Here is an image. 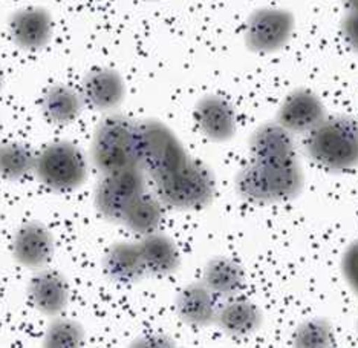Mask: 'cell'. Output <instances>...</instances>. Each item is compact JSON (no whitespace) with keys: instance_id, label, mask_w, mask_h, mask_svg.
Returning a JSON list of instances; mask_svg holds the SVG:
<instances>
[{"instance_id":"5b68a950","label":"cell","mask_w":358,"mask_h":348,"mask_svg":"<svg viewBox=\"0 0 358 348\" xmlns=\"http://www.w3.org/2000/svg\"><path fill=\"white\" fill-rule=\"evenodd\" d=\"M155 184L161 203L178 210L204 209L213 201L216 193L213 171L202 161L193 158Z\"/></svg>"},{"instance_id":"3957f363","label":"cell","mask_w":358,"mask_h":348,"mask_svg":"<svg viewBox=\"0 0 358 348\" xmlns=\"http://www.w3.org/2000/svg\"><path fill=\"white\" fill-rule=\"evenodd\" d=\"M305 151L315 165L343 172L358 166V121L352 117H327L306 134Z\"/></svg>"},{"instance_id":"52a82bcc","label":"cell","mask_w":358,"mask_h":348,"mask_svg":"<svg viewBox=\"0 0 358 348\" xmlns=\"http://www.w3.org/2000/svg\"><path fill=\"white\" fill-rule=\"evenodd\" d=\"M145 193V174L140 167L103 175L95 189V209L104 220L121 223L127 209Z\"/></svg>"},{"instance_id":"d4e9b609","label":"cell","mask_w":358,"mask_h":348,"mask_svg":"<svg viewBox=\"0 0 358 348\" xmlns=\"http://www.w3.org/2000/svg\"><path fill=\"white\" fill-rule=\"evenodd\" d=\"M296 347L320 348L334 344V330L327 319L314 318L300 323L294 335Z\"/></svg>"},{"instance_id":"9c48e42d","label":"cell","mask_w":358,"mask_h":348,"mask_svg":"<svg viewBox=\"0 0 358 348\" xmlns=\"http://www.w3.org/2000/svg\"><path fill=\"white\" fill-rule=\"evenodd\" d=\"M11 252L15 263L22 267L31 270L45 269L55 253L54 235L40 221L22 223L13 237Z\"/></svg>"},{"instance_id":"5bb4252c","label":"cell","mask_w":358,"mask_h":348,"mask_svg":"<svg viewBox=\"0 0 358 348\" xmlns=\"http://www.w3.org/2000/svg\"><path fill=\"white\" fill-rule=\"evenodd\" d=\"M194 121L207 140L224 143L238 131V118L231 104L219 95H206L194 106Z\"/></svg>"},{"instance_id":"e0dca14e","label":"cell","mask_w":358,"mask_h":348,"mask_svg":"<svg viewBox=\"0 0 358 348\" xmlns=\"http://www.w3.org/2000/svg\"><path fill=\"white\" fill-rule=\"evenodd\" d=\"M251 160H285L297 157L296 143L292 134L275 123H265L251 134L248 143Z\"/></svg>"},{"instance_id":"7a4b0ae2","label":"cell","mask_w":358,"mask_h":348,"mask_svg":"<svg viewBox=\"0 0 358 348\" xmlns=\"http://www.w3.org/2000/svg\"><path fill=\"white\" fill-rule=\"evenodd\" d=\"M91 163L101 175L140 167L138 121L115 112L104 116L94 132Z\"/></svg>"},{"instance_id":"277c9868","label":"cell","mask_w":358,"mask_h":348,"mask_svg":"<svg viewBox=\"0 0 358 348\" xmlns=\"http://www.w3.org/2000/svg\"><path fill=\"white\" fill-rule=\"evenodd\" d=\"M190 155L166 123L148 118L138 121V165L157 183L182 167Z\"/></svg>"},{"instance_id":"ba28073f","label":"cell","mask_w":358,"mask_h":348,"mask_svg":"<svg viewBox=\"0 0 358 348\" xmlns=\"http://www.w3.org/2000/svg\"><path fill=\"white\" fill-rule=\"evenodd\" d=\"M294 15L282 8H260L250 15L243 40L248 50L255 53H275L289 42L294 32Z\"/></svg>"},{"instance_id":"d6986e66","label":"cell","mask_w":358,"mask_h":348,"mask_svg":"<svg viewBox=\"0 0 358 348\" xmlns=\"http://www.w3.org/2000/svg\"><path fill=\"white\" fill-rule=\"evenodd\" d=\"M83 99L80 91L64 83H55L45 91L40 108L45 118L52 125L66 126L74 123L83 111Z\"/></svg>"},{"instance_id":"ffe728a7","label":"cell","mask_w":358,"mask_h":348,"mask_svg":"<svg viewBox=\"0 0 358 348\" xmlns=\"http://www.w3.org/2000/svg\"><path fill=\"white\" fill-rule=\"evenodd\" d=\"M216 323L224 333L233 337L253 335L262 323V312L245 299H229L219 307Z\"/></svg>"},{"instance_id":"44dd1931","label":"cell","mask_w":358,"mask_h":348,"mask_svg":"<svg viewBox=\"0 0 358 348\" xmlns=\"http://www.w3.org/2000/svg\"><path fill=\"white\" fill-rule=\"evenodd\" d=\"M202 282L217 298L231 299L241 293L245 284V277L239 264H236L230 258L216 256L206 264Z\"/></svg>"},{"instance_id":"8992f818","label":"cell","mask_w":358,"mask_h":348,"mask_svg":"<svg viewBox=\"0 0 358 348\" xmlns=\"http://www.w3.org/2000/svg\"><path fill=\"white\" fill-rule=\"evenodd\" d=\"M34 174L46 189L71 192L87 180L89 161L77 144L52 141L37 153Z\"/></svg>"},{"instance_id":"30bf717a","label":"cell","mask_w":358,"mask_h":348,"mask_svg":"<svg viewBox=\"0 0 358 348\" xmlns=\"http://www.w3.org/2000/svg\"><path fill=\"white\" fill-rule=\"evenodd\" d=\"M54 20L42 6L20 8L8 20V34L20 50L38 51L51 42Z\"/></svg>"},{"instance_id":"2e32d148","label":"cell","mask_w":358,"mask_h":348,"mask_svg":"<svg viewBox=\"0 0 358 348\" xmlns=\"http://www.w3.org/2000/svg\"><path fill=\"white\" fill-rule=\"evenodd\" d=\"M101 265L106 277L115 284H135L148 274L138 242L120 241L112 244L106 250Z\"/></svg>"},{"instance_id":"484cf974","label":"cell","mask_w":358,"mask_h":348,"mask_svg":"<svg viewBox=\"0 0 358 348\" xmlns=\"http://www.w3.org/2000/svg\"><path fill=\"white\" fill-rule=\"evenodd\" d=\"M341 273L348 286L358 296V241L352 242L341 256Z\"/></svg>"},{"instance_id":"83f0119b","label":"cell","mask_w":358,"mask_h":348,"mask_svg":"<svg viewBox=\"0 0 358 348\" xmlns=\"http://www.w3.org/2000/svg\"><path fill=\"white\" fill-rule=\"evenodd\" d=\"M135 344H136V347H169L173 342L170 341L169 337L155 335V336H144L140 339V341H136Z\"/></svg>"},{"instance_id":"4fadbf2b","label":"cell","mask_w":358,"mask_h":348,"mask_svg":"<svg viewBox=\"0 0 358 348\" xmlns=\"http://www.w3.org/2000/svg\"><path fill=\"white\" fill-rule=\"evenodd\" d=\"M80 94L85 104L100 112L117 109L126 97V83L118 71L95 68L81 80Z\"/></svg>"},{"instance_id":"603a6c76","label":"cell","mask_w":358,"mask_h":348,"mask_svg":"<svg viewBox=\"0 0 358 348\" xmlns=\"http://www.w3.org/2000/svg\"><path fill=\"white\" fill-rule=\"evenodd\" d=\"M37 153L28 144H0V176L8 181H20L36 171Z\"/></svg>"},{"instance_id":"8fae6325","label":"cell","mask_w":358,"mask_h":348,"mask_svg":"<svg viewBox=\"0 0 358 348\" xmlns=\"http://www.w3.org/2000/svg\"><path fill=\"white\" fill-rule=\"evenodd\" d=\"M327 118L322 100L306 89L285 97L278 111V123L291 134H309Z\"/></svg>"},{"instance_id":"4dcf8cb0","label":"cell","mask_w":358,"mask_h":348,"mask_svg":"<svg viewBox=\"0 0 358 348\" xmlns=\"http://www.w3.org/2000/svg\"><path fill=\"white\" fill-rule=\"evenodd\" d=\"M357 328H358V323H357Z\"/></svg>"},{"instance_id":"cb8c5ba5","label":"cell","mask_w":358,"mask_h":348,"mask_svg":"<svg viewBox=\"0 0 358 348\" xmlns=\"http://www.w3.org/2000/svg\"><path fill=\"white\" fill-rule=\"evenodd\" d=\"M86 341V331L80 322L71 318L55 316L46 328L43 345L50 348H77Z\"/></svg>"},{"instance_id":"4316f807","label":"cell","mask_w":358,"mask_h":348,"mask_svg":"<svg viewBox=\"0 0 358 348\" xmlns=\"http://www.w3.org/2000/svg\"><path fill=\"white\" fill-rule=\"evenodd\" d=\"M340 28L346 45L358 54V13L346 11Z\"/></svg>"},{"instance_id":"7c38bea8","label":"cell","mask_w":358,"mask_h":348,"mask_svg":"<svg viewBox=\"0 0 358 348\" xmlns=\"http://www.w3.org/2000/svg\"><path fill=\"white\" fill-rule=\"evenodd\" d=\"M71 290L68 279L59 270L40 269L28 282V298L32 307L48 318H55L68 309Z\"/></svg>"},{"instance_id":"6da1fadb","label":"cell","mask_w":358,"mask_h":348,"mask_svg":"<svg viewBox=\"0 0 358 348\" xmlns=\"http://www.w3.org/2000/svg\"><path fill=\"white\" fill-rule=\"evenodd\" d=\"M305 184V175L299 158L257 161L243 166L236 175L238 195L256 204H274L294 200Z\"/></svg>"},{"instance_id":"9a60e30c","label":"cell","mask_w":358,"mask_h":348,"mask_svg":"<svg viewBox=\"0 0 358 348\" xmlns=\"http://www.w3.org/2000/svg\"><path fill=\"white\" fill-rule=\"evenodd\" d=\"M176 313L187 326L207 327L216 322L219 312V298L204 282H192L176 296Z\"/></svg>"},{"instance_id":"ac0fdd59","label":"cell","mask_w":358,"mask_h":348,"mask_svg":"<svg viewBox=\"0 0 358 348\" xmlns=\"http://www.w3.org/2000/svg\"><path fill=\"white\" fill-rule=\"evenodd\" d=\"M138 246L141 250L145 272L152 277H169L176 273L181 265L178 246L164 233L153 232L144 235L141 241H138Z\"/></svg>"},{"instance_id":"f546056e","label":"cell","mask_w":358,"mask_h":348,"mask_svg":"<svg viewBox=\"0 0 358 348\" xmlns=\"http://www.w3.org/2000/svg\"><path fill=\"white\" fill-rule=\"evenodd\" d=\"M2 85H3V71L0 68V89H2Z\"/></svg>"},{"instance_id":"f1b7e54d","label":"cell","mask_w":358,"mask_h":348,"mask_svg":"<svg viewBox=\"0 0 358 348\" xmlns=\"http://www.w3.org/2000/svg\"><path fill=\"white\" fill-rule=\"evenodd\" d=\"M341 2H343L346 11L358 13V0H341Z\"/></svg>"},{"instance_id":"7402d4cb","label":"cell","mask_w":358,"mask_h":348,"mask_svg":"<svg viewBox=\"0 0 358 348\" xmlns=\"http://www.w3.org/2000/svg\"><path fill=\"white\" fill-rule=\"evenodd\" d=\"M162 220H164V209H162L161 200L145 192L127 209L121 224L144 237V235L158 232Z\"/></svg>"}]
</instances>
